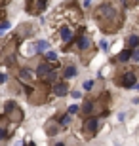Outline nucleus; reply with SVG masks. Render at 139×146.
<instances>
[{"label": "nucleus", "instance_id": "nucleus-1", "mask_svg": "<svg viewBox=\"0 0 139 146\" xmlns=\"http://www.w3.org/2000/svg\"><path fill=\"white\" fill-rule=\"evenodd\" d=\"M50 33L52 40L57 44L63 51H69L75 44L76 36L84 33V21L82 11L75 2L59 6L50 17Z\"/></svg>", "mask_w": 139, "mask_h": 146}, {"label": "nucleus", "instance_id": "nucleus-2", "mask_svg": "<svg viewBox=\"0 0 139 146\" xmlns=\"http://www.w3.org/2000/svg\"><path fill=\"white\" fill-rule=\"evenodd\" d=\"M93 17L105 33H116L122 27V13L111 2H103V4L97 6L95 11H93Z\"/></svg>", "mask_w": 139, "mask_h": 146}, {"label": "nucleus", "instance_id": "nucleus-3", "mask_svg": "<svg viewBox=\"0 0 139 146\" xmlns=\"http://www.w3.org/2000/svg\"><path fill=\"white\" fill-rule=\"evenodd\" d=\"M101 127V118L99 116H86V119L82 121V133H84L86 139H91V137L95 135L97 131Z\"/></svg>", "mask_w": 139, "mask_h": 146}, {"label": "nucleus", "instance_id": "nucleus-4", "mask_svg": "<svg viewBox=\"0 0 139 146\" xmlns=\"http://www.w3.org/2000/svg\"><path fill=\"white\" fill-rule=\"evenodd\" d=\"M135 80H137V72H135L134 68L122 70V72H118V74L114 76V84L120 86V87H134Z\"/></svg>", "mask_w": 139, "mask_h": 146}, {"label": "nucleus", "instance_id": "nucleus-5", "mask_svg": "<svg viewBox=\"0 0 139 146\" xmlns=\"http://www.w3.org/2000/svg\"><path fill=\"white\" fill-rule=\"evenodd\" d=\"M4 116H8V119H10L13 125L17 123H21V119H23V112L19 110V106H17L13 101H8L4 106Z\"/></svg>", "mask_w": 139, "mask_h": 146}, {"label": "nucleus", "instance_id": "nucleus-6", "mask_svg": "<svg viewBox=\"0 0 139 146\" xmlns=\"http://www.w3.org/2000/svg\"><path fill=\"white\" fill-rule=\"evenodd\" d=\"M46 8H48V0H27L25 2V10L29 15H40Z\"/></svg>", "mask_w": 139, "mask_h": 146}, {"label": "nucleus", "instance_id": "nucleus-7", "mask_svg": "<svg viewBox=\"0 0 139 146\" xmlns=\"http://www.w3.org/2000/svg\"><path fill=\"white\" fill-rule=\"evenodd\" d=\"M75 49L78 51V53H86V51H90L91 49V38L88 36L86 33L78 34L75 40Z\"/></svg>", "mask_w": 139, "mask_h": 146}, {"label": "nucleus", "instance_id": "nucleus-8", "mask_svg": "<svg viewBox=\"0 0 139 146\" xmlns=\"http://www.w3.org/2000/svg\"><path fill=\"white\" fill-rule=\"evenodd\" d=\"M13 127H15V125H13V123L10 125L8 116H4V114H2V116H0V141H4L6 137L10 135V131L13 129Z\"/></svg>", "mask_w": 139, "mask_h": 146}, {"label": "nucleus", "instance_id": "nucleus-9", "mask_svg": "<svg viewBox=\"0 0 139 146\" xmlns=\"http://www.w3.org/2000/svg\"><path fill=\"white\" fill-rule=\"evenodd\" d=\"M69 93V86L65 82H54V87H52V95L54 97H65Z\"/></svg>", "mask_w": 139, "mask_h": 146}, {"label": "nucleus", "instance_id": "nucleus-10", "mask_svg": "<svg viewBox=\"0 0 139 146\" xmlns=\"http://www.w3.org/2000/svg\"><path fill=\"white\" fill-rule=\"evenodd\" d=\"M75 74H76V66L73 65V63H69V65H65L63 66V78L65 80H71V78H75Z\"/></svg>", "mask_w": 139, "mask_h": 146}, {"label": "nucleus", "instance_id": "nucleus-11", "mask_svg": "<svg viewBox=\"0 0 139 146\" xmlns=\"http://www.w3.org/2000/svg\"><path fill=\"white\" fill-rule=\"evenodd\" d=\"M50 70H52L50 63H48V61H44V63H40V65L36 66V76H38V78H44V76L48 74Z\"/></svg>", "mask_w": 139, "mask_h": 146}, {"label": "nucleus", "instance_id": "nucleus-12", "mask_svg": "<svg viewBox=\"0 0 139 146\" xmlns=\"http://www.w3.org/2000/svg\"><path fill=\"white\" fill-rule=\"evenodd\" d=\"M130 59H132V49L126 48L122 53H118L116 57H114V63H126V61H130Z\"/></svg>", "mask_w": 139, "mask_h": 146}, {"label": "nucleus", "instance_id": "nucleus-13", "mask_svg": "<svg viewBox=\"0 0 139 146\" xmlns=\"http://www.w3.org/2000/svg\"><path fill=\"white\" fill-rule=\"evenodd\" d=\"M80 112L84 114V116H91V114L95 112V103H93V101H86Z\"/></svg>", "mask_w": 139, "mask_h": 146}, {"label": "nucleus", "instance_id": "nucleus-14", "mask_svg": "<svg viewBox=\"0 0 139 146\" xmlns=\"http://www.w3.org/2000/svg\"><path fill=\"white\" fill-rule=\"evenodd\" d=\"M126 46H128L130 49L139 48V34H130L128 40H126Z\"/></svg>", "mask_w": 139, "mask_h": 146}, {"label": "nucleus", "instance_id": "nucleus-15", "mask_svg": "<svg viewBox=\"0 0 139 146\" xmlns=\"http://www.w3.org/2000/svg\"><path fill=\"white\" fill-rule=\"evenodd\" d=\"M61 127H69L71 125V114L67 112V114H63V116H59V121H57Z\"/></svg>", "mask_w": 139, "mask_h": 146}, {"label": "nucleus", "instance_id": "nucleus-16", "mask_svg": "<svg viewBox=\"0 0 139 146\" xmlns=\"http://www.w3.org/2000/svg\"><path fill=\"white\" fill-rule=\"evenodd\" d=\"M48 48H50V42H46V40H40V42H36V48H34V53H40V51H46Z\"/></svg>", "mask_w": 139, "mask_h": 146}, {"label": "nucleus", "instance_id": "nucleus-17", "mask_svg": "<svg viewBox=\"0 0 139 146\" xmlns=\"http://www.w3.org/2000/svg\"><path fill=\"white\" fill-rule=\"evenodd\" d=\"M19 78H21L23 82H29V80H34V74H32L31 70H27V68H23V70L19 72Z\"/></svg>", "mask_w": 139, "mask_h": 146}, {"label": "nucleus", "instance_id": "nucleus-18", "mask_svg": "<svg viewBox=\"0 0 139 146\" xmlns=\"http://www.w3.org/2000/svg\"><path fill=\"white\" fill-rule=\"evenodd\" d=\"M44 59L48 61V63H55V61H57V53H55V51H46Z\"/></svg>", "mask_w": 139, "mask_h": 146}, {"label": "nucleus", "instance_id": "nucleus-19", "mask_svg": "<svg viewBox=\"0 0 139 146\" xmlns=\"http://www.w3.org/2000/svg\"><path fill=\"white\" fill-rule=\"evenodd\" d=\"M8 29H10V21H2L0 23V34H4Z\"/></svg>", "mask_w": 139, "mask_h": 146}, {"label": "nucleus", "instance_id": "nucleus-20", "mask_svg": "<svg viewBox=\"0 0 139 146\" xmlns=\"http://www.w3.org/2000/svg\"><path fill=\"white\" fill-rule=\"evenodd\" d=\"M135 4H139V0H124V6L128 8V6H135Z\"/></svg>", "mask_w": 139, "mask_h": 146}, {"label": "nucleus", "instance_id": "nucleus-21", "mask_svg": "<svg viewBox=\"0 0 139 146\" xmlns=\"http://www.w3.org/2000/svg\"><path fill=\"white\" fill-rule=\"evenodd\" d=\"M132 59H134V61H139V49H137V48L132 51Z\"/></svg>", "mask_w": 139, "mask_h": 146}, {"label": "nucleus", "instance_id": "nucleus-22", "mask_svg": "<svg viewBox=\"0 0 139 146\" xmlns=\"http://www.w3.org/2000/svg\"><path fill=\"white\" fill-rule=\"evenodd\" d=\"M75 112H78V106H76V104L69 106V114H75Z\"/></svg>", "mask_w": 139, "mask_h": 146}, {"label": "nucleus", "instance_id": "nucleus-23", "mask_svg": "<svg viewBox=\"0 0 139 146\" xmlns=\"http://www.w3.org/2000/svg\"><path fill=\"white\" fill-rule=\"evenodd\" d=\"M91 87H93V82H86L84 84V89H88V91H90Z\"/></svg>", "mask_w": 139, "mask_h": 146}, {"label": "nucleus", "instance_id": "nucleus-24", "mask_svg": "<svg viewBox=\"0 0 139 146\" xmlns=\"http://www.w3.org/2000/svg\"><path fill=\"white\" fill-rule=\"evenodd\" d=\"M6 80H8V76H6V74H4V72H0V84H4V82H6Z\"/></svg>", "mask_w": 139, "mask_h": 146}, {"label": "nucleus", "instance_id": "nucleus-25", "mask_svg": "<svg viewBox=\"0 0 139 146\" xmlns=\"http://www.w3.org/2000/svg\"><path fill=\"white\" fill-rule=\"evenodd\" d=\"M71 95H73V97H75V99H80V91H73V93H71Z\"/></svg>", "mask_w": 139, "mask_h": 146}, {"label": "nucleus", "instance_id": "nucleus-26", "mask_svg": "<svg viewBox=\"0 0 139 146\" xmlns=\"http://www.w3.org/2000/svg\"><path fill=\"white\" fill-rule=\"evenodd\" d=\"M90 2H91V0H86V6H88V4H90Z\"/></svg>", "mask_w": 139, "mask_h": 146}]
</instances>
